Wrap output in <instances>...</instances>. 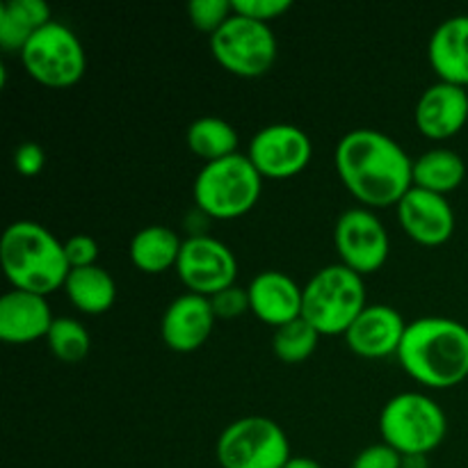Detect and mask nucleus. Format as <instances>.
<instances>
[{
	"mask_svg": "<svg viewBox=\"0 0 468 468\" xmlns=\"http://www.w3.org/2000/svg\"><path fill=\"white\" fill-rule=\"evenodd\" d=\"M336 169L347 190L366 206L398 204L414 187V160L375 128H355L341 137Z\"/></svg>",
	"mask_w": 468,
	"mask_h": 468,
	"instance_id": "1",
	"label": "nucleus"
},
{
	"mask_svg": "<svg viewBox=\"0 0 468 468\" xmlns=\"http://www.w3.org/2000/svg\"><path fill=\"white\" fill-rule=\"evenodd\" d=\"M398 359L425 387H457L468 378V327L439 315L414 320L407 324Z\"/></svg>",
	"mask_w": 468,
	"mask_h": 468,
	"instance_id": "2",
	"label": "nucleus"
},
{
	"mask_svg": "<svg viewBox=\"0 0 468 468\" xmlns=\"http://www.w3.org/2000/svg\"><path fill=\"white\" fill-rule=\"evenodd\" d=\"M0 261L14 288L37 295H46L64 286L71 272L64 242L30 219H18L5 229L0 238Z\"/></svg>",
	"mask_w": 468,
	"mask_h": 468,
	"instance_id": "3",
	"label": "nucleus"
},
{
	"mask_svg": "<svg viewBox=\"0 0 468 468\" xmlns=\"http://www.w3.org/2000/svg\"><path fill=\"white\" fill-rule=\"evenodd\" d=\"M366 306L364 274L334 263L318 270L304 286L302 318L320 334H346Z\"/></svg>",
	"mask_w": 468,
	"mask_h": 468,
	"instance_id": "4",
	"label": "nucleus"
},
{
	"mask_svg": "<svg viewBox=\"0 0 468 468\" xmlns=\"http://www.w3.org/2000/svg\"><path fill=\"white\" fill-rule=\"evenodd\" d=\"M263 187V176L250 155L233 154L201 167L195 178V201L206 215L231 219L256 206Z\"/></svg>",
	"mask_w": 468,
	"mask_h": 468,
	"instance_id": "5",
	"label": "nucleus"
},
{
	"mask_svg": "<svg viewBox=\"0 0 468 468\" xmlns=\"http://www.w3.org/2000/svg\"><path fill=\"white\" fill-rule=\"evenodd\" d=\"M379 432L384 443L396 448L400 455H428L446 439L448 420L432 398L407 391L384 405Z\"/></svg>",
	"mask_w": 468,
	"mask_h": 468,
	"instance_id": "6",
	"label": "nucleus"
},
{
	"mask_svg": "<svg viewBox=\"0 0 468 468\" xmlns=\"http://www.w3.org/2000/svg\"><path fill=\"white\" fill-rule=\"evenodd\" d=\"M210 53L236 76L256 78L277 59V37L268 23L233 12L210 35Z\"/></svg>",
	"mask_w": 468,
	"mask_h": 468,
	"instance_id": "7",
	"label": "nucleus"
},
{
	"mask_svg": "<svg viewBox=\"0 0 468 468\" xmlns=\"http://www.w3.org/2000/svg\"><path fill=\"white\" fill-rule=\"evenodd\" d=\"M291 457L286 432L265 416L233 420L218 439L222 468H283Z\"/></svg>",
	"mask_w": 468,
	"mask_h": 468,
	"instance_id": "8",
	"label": "nucleus"
},
{
	"mask_svg": "<svg viewBox=\"0 0 468 468\" xmlns=\"http://www.w3.org/2000/svg\"><path fill=\"white\" fill-rule=\"evenodd\" d=\"M23 67L35 80L50 87H69L85 73V48L69 26L59 21L46 23L30 37L21 50Z\"/></svg>",
	"mask_w": 468,
	"mask_h": 468,
	"instance_id": "9",
	"label": "nucleus"
},
{
	"mask_svg": "<svg viewBox=\"0 0 468 468\" xmlns=\"http://www.w3.org/2000/svg\"><path fill=\"white\" fill-rule=\"evenodd\" d=\"M176 272L192 292L213 297L215 292L233 286L238 274V261L224 242L199 233V236L183 240Z\"/></svg>",
	"mask_w": 468,
	"mask_h": 468,
	"instance_id": "10",
	"label": "nucleus"
},
{
	"mask_svg": "<svg viewBox=\"0 0 468 468\" xmlns=\"http://www.w3.org/2000/svg\"><path fill=\"white\" fill-rule=\"evenodd\" d=\"M334 240L343 265L359 274L379 270L388 256L387 227L368 208L346 210L336 222Z\"/></svg>",
	"mask_w": 468,
	"mask_h": 468,
	"instance_id": "11",
	"label": "nucleus"
},
{
	"mask_svg": "<svg viewBox=\"0 0 468 468\" xmlns=\"http://www.w3.org/2000/svg\"><path fill=\"white\" fill-rule=\"evenodd\" d=\"M261 176L288 178L300 174L314 155L311 137L292 123H270L261 128L247 151Z\"/></svg>",
	"mask_w": 468,
	"mask_h": 468,
	"instance_id": "12",
	"label": "nucleus"
},
{
	"mask_svg": "<svg viewBox=\"0 0 468 468\" xmlns=\"http://www.w3.org/2000/svg\"><path fill=\"white\" fill-rule=\"evenodd\" d=\"M398 218L411 240L428 247L443 245L455 231V213L446 195L416 186L398 201Z\"/></svg>",
	"mask_w": 468,
	"mask_h": 468,
	"instance_id": "13",
	"label": "nucleus"
},
{
	"mask_svg": "<svg viewBox=\"0 0 468 468\" xmlns=\"http://www.w3.org/2000/svg\"><path fill=\"white\" fill-rule=\"evenodd\" d=\"M416 126L432 140L457 135L468 119V87L452 82H434L416 103Z\"/></svg>",
	"mask_w": 468,
	"mask_h": 468,
	"instance_id": "14",
	"label": "nucleus"
},
{
	"mask_svg": "<svg viewBox=\"0 0 468 468\" xmlns=\"http://www.w3.org/2000/svg\"><path fill=\"white\" fill-rule=\"evenodd\" d=\"M407 323L400 311L387 304H370L361 311L346 332V341L352 352L368 359L398 355Z\"/></svg>",
	"mask_w": 468,
	"mask_h": 468,
	"instance_id": "15",
	"label": "nucleus"
},
{
	"mask_svg": "<svg viewBox=\"0 0 468 468\" xmlns=\"http://www.w3.org/2000/svg\"><path fill=\"white\" fill-rule=\"evenodd\" d=\"M215 318L210 297L186 292L167 306L160 332L174 352H195L213 332Z\"/></svg>",
	"mask_w": 468,
	"mask_h": 468,
	"instance_id": "16",
	"label": "nucleus"
},
{
	"mask_svg": "<svg viewBox=\"0 0 468 468\" xmlns=\"http://www.w3.org/2000/svg\"><path fill=\"white\" fill-rule=\"evenodd\" d=\"M55 318L46 295L30 291L5 292L0 300V338L7 343H30L48 336Z\"/></svg>",
	"mask_w": 468,
	"mask_h": 468,
	"instance_id": "17",
	"label": "nucleus"
},
{
	"mask_svg": "<svg viewBox=\"0 0 468 468\" xmlns=\"http://www.w3.org/2000/svg\"><path fill=\"white\" fill-rule=\"evenodd\" d=\"M250 304L251 311L259 315L263 323L282 327L291 320L302 315V300H304V288L297 286L292 277L279 270H265L256 274L250 283Z\"/></svg>",
	"mask_w": 468,
	"mask_h": 468,
	"instance_id": "18",
	"label": "nucleus"
},
{
	"mask_svg": "<svg viewBox=\"0 0 468 468\" xmlns=\"http://www.w3.org/2000/svg\"><path fill=\"white\" fill-rule=\"evenodd\" d=\"M428 55L443 82L468 87V14L439 23L430 37Z\"/></svg>",
	"mask_w": 468,
	"mask_h": 468,
	"instance_id": "19",
	"label": "nucleus"
},
{
	"mask_svg": "<svg viewBox=\"0 0 468 468\" xmlns=\"http://www.w3.org/2000/svg\"><path fill=\"white\" fill-rule=\"evenodd\" d=\"M50 21V7L44 0H7L0 5V46L21 53L30 37Z\"/></svg>",
	"mask_w": 468,
	"mask_h": 468,
	"instance_id": "20",
	"label": "nucleus"
},
{
	"mask_svg": "<svg viewBox=\"0 0 468 468\" xmlns=\"http://www.w3.org/2000/svg\"><path fill=\"white\" fill-rule=\"evenodd\" d=\"M69 300L80 311L99 315L114 304L117 286L108 270L101 265H87V268H73L64 282Z\"/></svg>",
	"mask_w": 468,
	"mask_h": 468,
	"instance_id": "21",
	"label": "nucleus"
},
{
	"mask_svg": "<svg viewBox=\"0 0 468 468\" xmlns=\"http://www.w3.org/2000/svg\"><path fill=\"white\" fill-rule=\"evenodd\" d=\"M183 240L176 231L163 224L140 229L131 240V259L144 272H163L176 265Z\"/></svg>",
	"mask_w": 468,
	"mask_h": 468,
	"instance_id": "22",
	"label": "nucleus"
},
{
	"mask_svg": "<svg viewBox=\"0 0 468 468\" xmlns=\"http://www.w3.org/2000/svg\"><path fill=\"white\" fill-rule=\"evenodd\" d=\"M464 176V160L451 149H430L419 160H414V186L423 190L446 195L460 187Z\"/></svg>",
	"mask_w": 468,
	"mask_h": 468,
	"instance_id": "23",
	"label": "nucleus"
},
{
	"mask_svg": "<svg viewBox=\"0 0 468 468\" xmlns=\"http://www.w3.org/2000/svg\"><path fill=\"white\" fill-rule=\"evenodd\" d=\"M187 144L208 163L238 154V133L219 117H199L187 128Z\"/></svg>",
	"mask_w": 468,
	"mask_h": 468,
	"instance_id": "24",
	"label": "nucleus"
},
{
	"mask_svg": "<svg viewBox=\"0 0 468 468\" xmlns=\"http://www.w3.org/2000/svg\"><path fill=\"white\" fill-rule=\"evenodd\" d=\"M320 332L306 318H295L274 329L272 350L286 364H300L314 355Z\"/></svg>",
	"mask_w": 468,
	"mask_h": 468,
	"instance_id": "25",
	"label": "nucleus"
},
{
	"mask_svg": "<svg viewBox=\"0 0 468 468\" xmlns=\"http://www.w3.org/2000/svg\"><path fill=\"white\" fill-rule=\"evenodd\" d=\"M46 341H48L50 352L69 364L85 359L91 347L90 332L85 329V324L73 318H55Z\"/></svg>",
	"mask_w": 468,
	"mask_h": 468,
	"instance_id": "26",
	"label": "nucleus"
},
{
	"mask_svg": "<svg viewBox=\"0 0 468 468\" xmlns=\"http://www.w3.org/2000/svg\"><path fill=\"white\" fill-rule=\"evenodd\" d=\"M192 23L199 30H206L213 35L224 21L233 14V0H192L187 5Z\"/></svg>",
	"mask_w": 468,
	"mask_h": 468,
	"instance_id": "27",
	"label": "nucleus"
},
{
	"mask_svg": "<svg viewBox=\"0 0 468 468\" xmlns=\"http://www.w3.org/2000/svg\"><path fill=\"white\" fill-rule=\"evenodd\" d=\"M210 304H213V311L218 318H238V315L245 314L247 309H251L250 291L233 283V286L215 292V295L210 297Z\"/></svg>",
	"mask_w": 468,
	"mask_h": 468,
	"instance_id": "28",
	"label": "nucleus"
},
{
	"mask_svg": "<svg viewBox=\"0 0 468 468\" xmlns=\"http://www.w3.org/2000/svg\"><path fill=\"white\" fill-rule=\"evenodd\" d=\"M292 7L291 0H233V12L270 23Z\"/></svg>",
	"mask_w": 468,
	"mask_h": 468,
	"instance_id": "29",
	"label": "nucleus"
},
{
	"mask_svg": "<svg viewBox=\"0 0 468 468\" xmlns=\"http://www.w3.org/2000/svg\"><path fill=\"white\" fill-rule=\"evenodd\" d=\"M352 468H402V455L388 443H373L355 457Z\"/></svg>",
	"mask_w": 468,
	"mask_h": 468,
	"instance_id": "30",
	"label": "nucleus"
},
{
	"mask_svg": "<svg viewBox=\"0 0 468 468\" xmlns=\"http://www.w3.org/2000/svg\"><path fill=\"white\" fill-rule=\"evenodd\" d=\"M64 254H67L69 265L73 268H87V265H96V256H99V245L91 236L78 233L64 242Z\"/></svg>",
	"mask_w": 468,
	"mask_h": 468,
	"instance_id": "31",
	"label": "nucleus"
},
{
	"mask_svg": "<svg viewBox=\"0 0 468 468\" xmlns=\"http://www.w3.org/2000/svg\"><path fill=\"white\" fill-rule=\"evenodd\" d=\"M46 165V154L41 149V144L37 142H23L18 144V149L14 151V167L23 174V176H35L44 169Z\"/></svg>",
	"mask_w": 468,
	"mask_h": 468,
	"instance_id": "32",
	"label": "nucleus"
},
{
	"mask_svg": "<svg viewBox=\"0 0 468 468\" xmlns=\"http://www.w3.org/2000/svg\"><path fill=\"white\" fill-rule=\"evenodd\" d=\"M428 455H402V468H428Z\"/></svg>",
	"mask_w": 468,
	"mask_h": 468,
	"instance_id": "33",
	"label": "nucleus"
},
{
	"mask_svg": "<svg viewBox=\"0 0 468 468\" xmlns=\"http://www.w3.org/2000/svg\"><path fill=\"white\" fill-rule=\"evenodd\" d=\"M283 468H323V466H320L315 460H311V457H295V455H292L291 460H288V464Z\"/></svg>",
	"mask_w": 468,
	"mask_h": 468,
	"instance_id": "34",
	"label": "nucleus"
}]
</instances>
